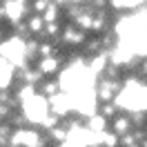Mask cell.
I'll return each instance as SVG.
<instances>
[{"instance_id": "5", "label": "cell", "mask_w": 147, "mask_h": 147, "mask_svg": "<svg viewBox=\"0 0 147 147\" xmlns=\"http://www.w3.org/2000/svg\"><path fill=\"white\" fill-rule=\"evenodd\" d=\"M109 127L116 131V134H127V131H131L134 129V120H131V114L129 111H123V114H116L114 118L109 120Z\"/></svg>"}, {"instance_id": "4", "label": "cell", "mask_w": 147, "mask_h": 147, "mask_svg": "<svg viewBox=\"0 0 147 147\" xmlns=\"http://www.w3.org/2000/svg\"><path fill=\"white\" fill-rule=\"evenodd\" d=\"M0 85L2 89H13L18 85V67L9 58H2V65H0Z\"/></svg>"}, {"instance_id": "14", "label": "cell", "mask_w": 147, "mask_h": 147, "mask_svg": "<svg viewBox=\"0 0 147 147\" xmlns=\"http://www.w3.org/2000/svg\"><path fill=\"white\" fill-rule=\"evenodd\" d=\"M87 2H89L96 11H98V9H107V7H109V0H87Z\"/></svg>"}, {"instance_id": "12", "label": "cell", "mask_w": 147, "mask_h": 147, "mask_svg": "<svg viewBox=\"0 0 147 147\" xmlns=\"http://www.w3.org/2000/svg\"><path fill=\"white\" fill-rule=\"evenodd\" d=\"M120 145H125V147H136V145H140V143H138V138H136V134H134V129L127 131V134H120Z\"/></svg>"}, {"instance_id": "3", "label": "cell", "mask_w": 147, "mask_h": 147, "mask_svg": "<svg viewBox=\"0 0 147 147\" xmlns=\"http://www.w3.org/2000/svg\"><path fill=\"white\" fill-rule=\"evenodd\" d=\"M63 63H65V58L60 54H54V56H40L36 63V67L42 71V76L45 78H49V76H58L60 74V69H63Z\"/></svg>"}, {"instance_id": "8", "label": "cell", "mask_w": 147, "mask_h": 147, "mask_svg": "<svg viewBox=\"0 0 147 147\" xmlns=\"http://www.w3.org/2000/svg\"><path fill=\"white\" fill-rule=\"evenodd\" d=\"M63 89L60 87V80L56 78V76H49V78H42L40 83H38V92L42 94V96H47V98H51L54 94H58Z\"/></svg>"}, {"instance_id": "2", "label": "cell", "mask_w": 147, "mask_h": 147, "mask_svg": "<svg viewBox=\"0 0 147 147\" xmlns=\"http://www.w3.org/2000/svg\"><path fill=\"white\" fill-rule=\"evenodd\" d=\"M120 87H123L120 78L98 76V80H96V96H98V100H114L116 94L120 92Z\"/></svg>"}, {"instance_id": "15", "label": "cell", "mask_w": 147, "mask_h": 147, "mask_svg": "<svg viewBox=\"0 0 147 147\" xmlns=\"http://www.w3.org/2000/svg\"><path fill=\"white\" fill-rule=\"evenodd\" d=\"M145 5H147V2H145Z\"/></svg>"}, {"instance_id": "6", "label": "cell", "mask_w": 147, "mask_h": 147, "mask_svg": "<svg viewBox=\"0 0 147 147\" xmlns=\"http://www.w3.org/2000/svg\"><path fill=\"white\" fill-rule=\"evenodd\" d=\"M27 25H29V31H31V36H38V38H42V34H45V27H47V20L42 18V13H29L27 18Z\"/></svg>"}, {"instance_id": "1", "label": "cell", "mask_w": 147, "mask_h": 147, "mask_svg": "<svg viewBox=\"0 0 147 147\" xmlns=\"http://www.w3.org/2000/svg\"><path fill=\"white\" fill-rule=\"evenodd\" d=\"M29 13H31V7L20 2V0H2V5H0V18L9 20L11 25L22 22Z\"/></svg>"}, {"instance_id": "9", "label": "cell", "mask_w": 147, "mask_h": 147, "mask_svg": "<svg viewBox=\"0 0 147 147\" xmlns=\"http://www.w3.org/2000/svg\"><path fill=\"white\" fill-rule=\"evenodd\" d=\"M100 145H105V147H116V145H120V134H116L114 129H105L100 134Z\"/></svg>"}, {"instance_id": "7", "label": "cell", "mask_w": 147, "mask_h": 147, "mask_svg": "<svg viewBox=\"0 0 147 147\" xmlns=\"http://www.w3.org/2000/svg\"><path fill=\"white\" fill-rule=\"evenodd\" d=\"M87 127L92 129V131H96V134H102L105 129H109V118L107 116H102L100 111H94L92 116H87Z\"/></svg>"}, {"instance_id": "10", "label": "cell", "mask_w": 147, "mask_h": 147, "mask_svg": "<svg viewBox=\"0 0 147 147\" xmlns=\"http://www.w3.org/2000/svg\"><path fill=\"white\" fill-rule=\"evenodd\" d=\"M60 16H63V7H60L58 2H49V7H47V9H45V13H42V18H45L47 22L60 20Z\"/></svg>"}, {"instance_id": "11", "label": "cell", "mask_w": 147, "mask_h": 147, "mask_svg": "<svg viewBox=\"0 0 147 147\" xmlns=\"http://www.w3.org/2000/svg\"><path fill=\"white\" fill-rule=\"evenodd\" d=\"M60 34H63V25H60V20H54V22H47L42 38H51V40H58V38H60Z\"/></svg>"}, {"instance_id": "13", "label": "cell", "mask_w": 147, "mask_h": 147, "mask_svg": "<svg viewBox=\"0 0 147 147\" xmlns=\"http://www.w3.org/2000/svg\"><path fill=\"white\" fill-rule=\"evenodd\" d=\"M29 7H31L34 13H45V9L49 7V0H31Z\"/></svg>"}]
</instances>
